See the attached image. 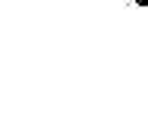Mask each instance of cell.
I'll use <instances>...</instances> for the list:
<instances>
[{
  "instance_id": "cell-1",
  "label": "cell",
  "mask_w": 148,
  "mask_h": 139,
  "mask_svg": "<svg viewBox=\"0 0 148 139\" xmlns=\"http://www.w3.org/2000/svg\"><path fill=\"white\" fill-rule=\"evenodd\" d=\"M139 3H142V6H148V0H139Z\"/></svg>"
}]
</instances>
